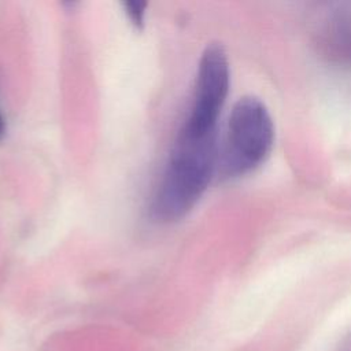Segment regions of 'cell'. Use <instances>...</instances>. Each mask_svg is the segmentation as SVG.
<instances>
[{"label":"cell","mask_w":351,"mask_h":351,"mask_svg":"<svg viewBox=\"0 0 351 351\" xmlns=\"http://www.w3.org/2000/svg\"><path fill=\"white\" fill-rule=\"evenodd\" d=\"M274 125L266 106L255 96L239 99L229 115L218 167L221 176L233 178L259 166L270 154Z\"/></svg>","instance_id":"obj_2"},{"label":"cell","mask_w":351,"mask_h":351,"mask_svg":"<svg viewBox=\"0 0 351 351\" xmlns=\"http://www.w3.org/2000/svg\"><path fill=\"white\" fill-rule=\"evenodd\" d=\"M125 11L136 27H141L144 23V14L147 3L144 1H126L123 3Z\"/></svg>","instance_id":"obj_5"},{"label":"cell","mask_w":351,"mask_h":351,"mask_svg":"<svg viewBox=\"0 0 351 351\" xmlns=\"http://www.w3.org/2000/svg\"><path fill=\"white\" fill-rule=\"evenodd\" d=\"M230 84V70L222 45L213 43L203 51L188 117L181 128L193 136L217 133V122L226 100Z\"/></svg>","instance_id":"obj_3"},{"label":"cell","mask_w":351,"mask_h":351,"mask_svg":"<svg viewBox=\"0 0 351 351\" xmlns=\"http://www.w3.org/2000/svg\"><path fill=\"white\" fill-rule=\"evenodd\" d=\"M318 36L329 59L351 64V10H337L328 15Z\"/></svg>","instance_id":"obj_4"},{"label":"cell","mask_w":351,"mask_h":351,"mask_svg":"<svg viewBox=\"0 0 351 351\" xmlns=\"http://www.w3.org/2000/svg\"><path fill=\"white\" fill-rule=\"evenodd\" d=\"M217 159V133L193 136L180 130L152 199L154 219L173 222L182 218L208 186Z\"/></svg>","instance_id":"obj_1"},{"label":"cell","mask_w":351,"mask_h":351,"mask_svg":"<svg viewBox=\"0 0 351 351\" xmlns=\"http://www.w3.org/2000/svg\"><path fill=\"white\" fill-rule=\"evenodd\" d=\"M4 132H5V123H4V118H3V115L0 112V140L4 136Z\"/></svg>","instance_id":"obj_6"}]
</instances>
